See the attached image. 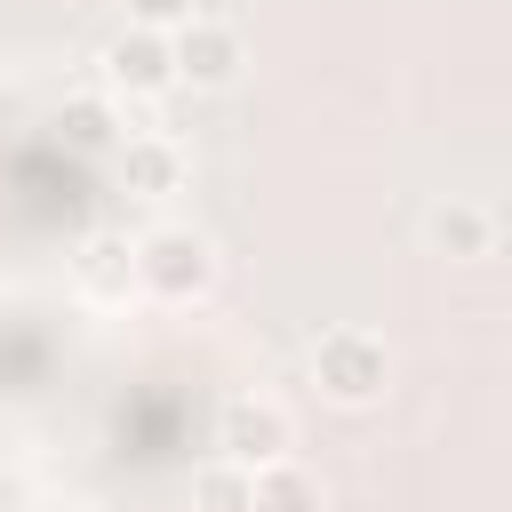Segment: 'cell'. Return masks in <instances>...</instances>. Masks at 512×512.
<instances>
[{"label": "cell", "instance_id": "cell-1", "mask_svg": "<svg viewBox=\"0 0 512 512\" xmlns=\"http://www.w3.org/2000/svg\"><path fill=\"white\" fill-rule=\"evenodd\" d=\"M216 272H224V256H216V240L200 224L168 216V224L136 232V296H152V304H200L216 288Z\"/></svg>", "mask_w": 512, "mask_h": 512}, {"label": "cell", "instance_id": "cell-2", "mask_svg": "<svg viewBox=\"0 0 512 512\" xmlns=\"http://www.w3.org/2000/svg\"><path fill=\"white\" fill-rule=\"evenodd\" d=\"M384 384H392V344H384L376 328L336 320V328L312 336V392H320L328 408H376Z\"/></svg>", "mask_w": 512, "mask_h": 512}, {"label": "cell", "instance_id": "cell-3", "mask_svg": "<svg viewBox=\"0 0 512 512\" xmlns=\"http://www.w3.org/2000/svg\"><path fill=\"white\" fill-rule=\"evenodd\" d=\"M216 456H232V464H280V456H296V416L272 400V392H232L224 408H216Z\"/></svg>", "mask_w": 512, "mask_h": 512}, {"label": "cell", "instance_id": "cell-4", "mask_svg": "<svg viewBox=\"0 0 512 512\" xmlns=\"http://www.w3.org/2000/svg\"><path fill=\"white\" fill-rule=\"evenodd\" d=\"M168 64H176V88H232L240 64H248V40H240V24L192 8V16L168 32Z\"/></svg>", "mask_w": 512, "mask_h": 512}, {"label": "cell", "instance_id": "cell-5", "mask_svg": "<svg viewBox=\"0 0 512 512\" xmlns=\"http://www.w3.org/2000/svg\"><path fill=\"white\" fill-rule=\"evenodd\" d=\"M104 88L112 96H128V104H152V96H168L176 88V64H168V32H152V24H120L112 40H104Z\"/></svg>", "mask_w": 512, "mask_h": 512}, {"label": "cell", "instance_id": "cell-6", "mask_svg": "<svg viewBox=\"0 0 512 512\" xmlns=\"http://www.w3.org/2000/svg\"><path fill=\"white\" fill-rule=\"evenodd\" d=\"M496 208L488 200H464V192H448V200H432L424 208V248L432 256H448V264H480V256H496Z\"/></svg>", "mask_w": 512, "mask_h": 512}, {"label": "cell", "instance_id": "cell-7", "mask_svg": "<svg viewBox=\"0 0 512 512\" xmlns=\"http://www.w3.org/2000/svg\"><path fill=\"white\" fill-rule=\"evenodd\" d=\"M72 288L88 304H128L136 296V240L128 232H88L72 256Z\"/></svg>", "mask_w": 512, "mask_h": 512}, {"label": "cell", "instance_id": "cell-8", "mask_svg": "<svg viewBox=\"0 0 512 512\" xmlns=\"http://www.w3.org/2000/svg\"><path fill=\"white\" fill-rule=\"evenodd\" d=\"M184 144L168 136V128H136V136H120V176H128V192H144V200H168V192H184Z\"/></svg>", "mask_w": 512, "mask_h": 512}, {"label": "cell", "instance_id": "cell-9", "mask_svg": "<svg viewBox=\"0 0 512 512\" xmlns=\"http://www.w3.org/2000/svg\"><path fill=\"white\" fill-rule=\"evenodd\" d=\"M248 512H328V488H320V472H312V464L280 456V464H256Z\"/></svg>", "mask_w": 512, "mask_h": 512}, {"label": "cell", "instance_id": "cell-10", "mask_svg": "<svg viewBox=\"0 0 512 512\" xmlns=\"http://www.w3.org/2000/svg\"><path fill=\"white\" fill-rule=\"evenodd\" d=\"M248 488H256V472H248V464L208 456V464L192 472V512H248Z\"/></svg>", "mask_w": 512, "mask_h": 512}, {"label": "cell", "instance_id": "cell-11", "mask_svg": "<svg viewBox=\"0 0 512 512\" xmlns=\"http://www.w3.org/2000/svg\"><path fill=\"white\" fill-rule=\"evenodd\" d=\"M64 136H72L80 152H104V144H112V112H104V104H72V112H64Z\"/></svg>", "mask_w": 512, "mask_h": 512}, {"label": "cell", "instance_id": "cell-12", "mask_svg": "<svg viewBox=\"0 0 512 512\" xmlns=\"http://www.w3.org/2000/svg\"><path fill=\"white\" fill-rule=\"evenodd\" d=\"M112 8H120L128 24H152V32H176V24H184V16L200 8V0H112Z\"/></svg>", "mask_w": 512, "mask_h": 512}, {"label": "cell", "instance_id": "cell-13", "mask_svg": "<svg viewBox=\"0 0 512 512\" xmlns=\"http://www.w3.org/2000/svg\"><path fill=\"white\" fill-rule=\"evenodd\" d=\"M32 512H96V504H80V496H40Z\"/></svg>", "mask_w": 512, "mask_h": 512}]
</instances>
